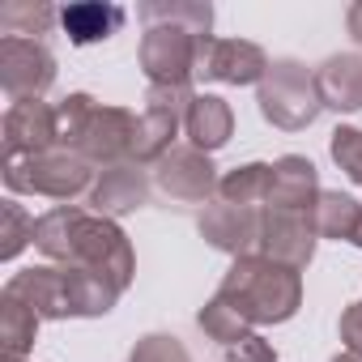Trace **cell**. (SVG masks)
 I'll return each instance as SVG.
<instances>
[{"label": "cell", "instance_id": "11", "mask_svg": "<svg viewBox=\"0 0 362 362\" xmlns=\"http://www.w3.org/2000/svg\"><path fill=\"white\" fill-rule=\"evenodd\" d=\"M201 235L218 247V252H230L235 260L239 256H256L260 252V235H264V209H239V205H209L201 214Z\"/></svg>", "mask_w": 362, "mask_h": 362}, {"label": "cell", "instance_id": "33", "mask_svg": "<svg viewBox=\"0 0 362 362\" xmlns=\"http://www.w3.org/2000/svg\"><path fill=\"white\" fill-rule=\"evenodd\" d=\"M226 362H277V349L264 341V337H243L239 345H230V354H226Z\"/></svg>", "mask_w": 362, "mask_h": 362}, {"label": "cell", "instance_id": "13", "mask_svg": "<svg viewBox=\"0 0 362 362\" xmlns=\"http://www.w3.org/2000/svg\"><path fill=\"white\" fill-rule=\"evenodd\" d=\"M149 201V175L141 170V162H119V166H107L98 170L94 188L86 197L90 214L98 218H119V214H132Z\"/></svg>", "mask_w": 362, "mask_h": 362}, {"label": "cell", "instance_id": "17", "mask_svg": "<svg viewBox=\"0 0 362 362\" xmlns=\"http://www.w3.org/2000/svg\"><path fill=\"white\" fill-rule=\"evenodd\" d=\"M320 103L332 111H362V60L358 56H328L315 69Z\"/></svg>", "mask_w": 362, "mask_h": 362}, {"label": "cell", "instance_id": "2", "mask_svg": "<svg viewBox=\"0 0 362 362\" xmlns=\"http://www.w3.org/2000/svg\"><path fill=\"white\" fill-rule=\"evenodd\" d=\"M256 103H260V115H264L273 128H281V132H298V128L315 124V115L324 111L320 90H315V73L303 69L298 60H277V64H269Z\"/></svg>", "mask_w": 362, "mask_h": 362}, {"label": "cell", "instance_id": "5", "mask_svg": "<svg viewBox=\"0 0 362 362\" xmlns=\"http://www.w3.org/2000/svg\"><path fill=\"white\" fill-rule=\"evenodd\" d=\"M205 35L184 26H149L141 39V69L149 86H188L197 77V52Z\"/></svg>", "mask_w": 362, "mask_h": 362}, {"label": "cell", "instance_id": "36", "mask_svg": "<svg viewBox=\"0 0 362 362\" xmlns=\"http://www.w3.org/2000/svg\"><path fill=\"white\" fill-rule=\"evenodd\" d=\"M354 247H362V218H358V230H354V239H349Z\"/></svg>", "mask_w": 362, "mask_h": 362}, {"label": "cell", "instance_id": "21", "mask_svg": "<svg viewBox=\"0 0 362 362\" xmlns=\"http://www.w3.org/2000/svg\"><path fill=\"white\" fill-rule=\"evenodd\" d=\"M307 218H311V226H315L320 239H354L362 205L354 197H345V192H320L315 205L307 209Z\"/></svg>", "mask_w": 362, "mask_h": 362}, {"label": "cell", "instance_id": "12", "mask_svg": "<svg viewBox=\"0 0 362 362\" xmlns=\"http://www.w3.org/2000/svg\"><path fill=\"white\" fill-rule=\"evenodd\" d=\"M315 226L307 214L290 209H264V235H260V256L286 264V269H307L315 256Z\"/></svg>", "mask_w": 362, "mask_h": 362}, {"label": "cell", "instance_id": "19", "mask_svg": "<svg viewBox=\"0 0 362 362\" xmlns=\"http://www.w3.org/2000/svg\"><path fill=\"white\" fill-rule=\"evenodd\" d=\"M64 277H69V311H73V315H86V320L107 315V311L115 307V298L124 294V290L111 286L107 277H98V273H90V269H77V264H64Z\"/></svg>", "mask_w": 362, "mask_h": 362}, {"label": "cell", "instance_id": "14", "mask_svg": "<svg viewBox=\"0 0 362 362\" xmlns=\"http://www.w3.org/2000/svg\"><path fill=\"white\" fill-rule=\"evenodd\" d=\"M5 294H13L18 303H26L39 320H64L73 315L69 311V277H64V264H39V269H26L18 277H9Z\"/></svg>", "mask_w": 362, "mask_h": 362}, {"label": "cell", "instance_id": "18", "mask_svg": "<svg viewBox=\"0 0 362 362\" xmlns=\"http://www.w3.org/2000/svg\"><path fill=\"white\" fill-rule=\"evenodd\" d=\"M60 26L64 35L77 43V47H90V43H107L119 26H124V9L119 5H69L60 9Z\"/></svg>", "mask_w": 362, "mask_h": 362}, {"label": "cell", "instance_id": "22", "mask_svg": "<svg viewBox=\"0 0 362 362\" xmlns=\"http://www.w3.org/2000/svg\"><path fill=\"white\" fill-rule=\"evenodd\" d=\"M81 214H86V209H77V205H56V209H47L43 218H35V247H39L47 260L69 264V252H73V226H77Z\"/></svg>", "mask_w": 362, "mask_h": 362}, {"label": "cell", "instance_id": "27", "mask_svg": "<svg viewBox=\"0 0 362 362\" xmlns=\"http://www.w3.org/2000/svg\"><path fill=\"white\" fill-rule=\"evenodd\" d=\"M141 18L149 26L166 22V26H184L192 35H209V22H214V9L209 5H145Z\"/></svg>", "mask_w": 362, "mask_h": 362}, {"label": "cell", "instance_id": "26", "mask_svg": "<svg viewBox=\"0 0 362 362\" xmlns=\"http://www.w3.org/2000/svg\"><path fill=\"white\" fill-rule=\"evenodd\" d=\"M197 324H201L214 341H222L226 349H230V345H239L243 337H252V324H247V320H243V311H239V307H230L226 298L205 303V307H201V315H197Z\"/></svg>", "mask_w": 362, "mask_h": 362}, {"label": "cell", "instance_id": "9", "mask_svg": "<svg viewBox=\"0 0 362 362\" xmlns=\"http://www.w3.org/2000/svg\"><path fill=\"white\" fill-rule=\"evenodd\" d=\"M269 73V60L256 43L247 39H214L205 35L201 39V52H197V77L201 81H222V86H256L264 81Z\"/></svg>", "mask_w": 362, "mask_h": 362}, {"label": "cell", "instance_id": "1", "mask_svg": "<svg viewBox=\"0 0 362 362\" xmlns=\"http://www.w3.org/2000/svg\"><path fill=\"white\" fill-rule=\"evenodd\" d=\"M218 298L243 311L247 324H281L298 311L303 303V281L298 269H286L269 256H239L230 273L218 286Z\"/></svg>", "mask_w": 362, "mask_h": 362}, {"label": "cell", "instance_id": "20", "mask_svg": "<svg viewBox=\"0 0 362 362\" xmlns=\"http://www.w3.org/2000/svg\"><path fill=\"white\" fill-rule=\"evenodd\" d=\"M269 188H273V166L247 162V166H235L230 175H222L218 197L239 209H260V205H269Z\"/></svg>", "mask_w": 362, "mask_h": 362}, {"label": "cell", "instance_id": "23", "mask_svg": "<svg viewBox=\"0 0 362 362\" xmlns=\"http://www.w3.org/2000/svg\"><path fill=\"white\" fill-rule=\"evenodd\" d=\"M184 124V115H175L166 107H145L141 128H136V162H158L175 149V132Z\"/></svg>", "mask_w": 362, "mask_h": 362}, {"label": "cell", "instance_id": "15", "mask_svg": "<svg viewBox=\"0 0 362 362\" xmlns=\"http://www.w3.org/2000/svg\"><path fill=\"white\" fill-rule=\"evenodd\" d=\"M320 197V179L315 166L298 153H286L273 162V188H269V209H290V214H307Z\"/></svg>", "mask_w": 362, "mask_h": 362}, {"label": "cell", "instance_id": "30", "mask_svg": "<svg viewBox=\"0 0 362 362\" xmlns=\"http://www.w3.org/2000/svg\"><path fill=\"white\" fill-rule=\"evenodd\" d=\"M128 362H192L188 349L179 345V337H166V332H149L132 345Z\"/></svg>", "mask_w": 362, "mask_h": 362}, {"label": "cell", "instance_id": "24", "mask_svg": "<svg viewBox=\"0 0 362 362\" xmlns=\"http://www.w3.org/2000/svg\"><path fill=\"white\" fill-rule=\"evenodd\" d=\"M35 332H39V315L26 303H18L13 294L0 298V341H5V358H22L35 345Z\"/></svg>", "mask_w": 362, "mask_h": 362}, {"label": "cell", "instance_id": "25", "mask_svg": "<svg viewBox=\"0 0 362 362\" xmlns=\"http://www.w3.org/2000/svg\"><path fill=\"white\" fill-rule=\"evenodd\" d=\"M60 13L43 0H9V5H0V30L5 39H30V35H47L52 22Z\"/></svg>", "mask_w": 362, "mask_h": 362}, {"label": "cell", "instance_id": "31", "mask_svg": "<svg viewBox=\"0 0 362 362\" xmlns=\"http://www.w3.org/2000/svg\"><path fill=\"white\" fill-rule=\"evenodd\" d=\"M332 162L362 188V132L358 128H337L332 132Z\"/></svg>", "mask_w": 362, "mask_h": 362}, {"label": "cell", "instance_id": "38", "mask_svg": "<svg viewBox=\"0 0 362 362\" xmlns=\"http://www.w3.org/2000/svg\"><path fill=\"white\" fill-rule=\"evenodd\" d=\"M5 362H26V358H5Z\"/></svg>", "mask_w": 362, "mask_h": 362}, {"label": "cell", "instance_id": "32", "mask_svg": "<svg viewBox=\"0 0 362 362\" xmlns=\"http://www.w3.org/2000/svg\"><path fill=\"white\" fill-rule=\"evenodd\" d=\"M145 107H166V111H175V115H188L192 90H188V86H149Z\"/></svg>", "mask_w": 362, "mask_h": 362}, {"label": "cell", "instance_id": "4", "mask_svg": "<svg viewBox=\"0 0 362 362\" xmlns=\"http://www.w3.org/2000/svg\"><path fill=\"white\" fill-rule=\"evenodd\" d=\"M69 264L90 269V273L107 277V281L119 286V290H128V281H132V273H136L128 235H124L111 218H98V214H81V218H77Z\"/></svg>", "mask_w": 362, "mask_h": 362}, {"label": "cell", "instance_id": "29", "mask_svg": "<svg viewBox=\"0 0 362 362\" xmlns=\"http://www.w3.org/2000/svg\"><path fill=\"white\" fill-rule=\"evenodd\" d=\"M94 107H98V103H94L90 94H69V98L56 107V128H60V141H64L69 149H73V141L81 136V128H86V119L94 115Z\"/></svg>", "mask_w": 362, "mask_h": 362}, {"label": "cell", "instance_id": "34", "mask_svg": "<svg viewBox=\"0 0 362 362\" xmlns=\"http://www.w3.org/2000/svg\"><path fill=\"white\" fill-rule=\"evenodd\" d=\"M341 341H345V354L362 358V303H349L341 311Z\"/></svg>", "mask_w": 362, "mask_h": 362}, {"label": "cell", "instance_id": "6", "mask_svg": "<svg viewBox=\"0 0 362 362\" xmlns=\"http://www.w3.org/2000/svg\"><path fill=\"white\" fill-rule=\"evenodd\" d=\"M136 128L141 119L124 107H94V115L86 119L81 136L73 141V153H81L90 166H119V162H136Z\"/></svg>", "mask_w": 362, "mask_h": 362}, {"label": "cell", "instance_id": "37", "mask_svg": "<svg viewBox=\"0 0 362 362\" xmlns=\"http://www.w3.org/2000/svg\"><path fill=\"white\" fill-rule=\"evenodd\" d=\"M332 362H362V358H354V354H341V358H332Z\"/></svg>", "mask_w": 362, "mask_h": 362}, {"label": "cell", "instance_id": "7", "mask_svg": "<svg viewBox=\"0 0 362 362\" xmlns=\"http://www.w3.org/2000/svg\"><path fill=\"white\" fill-rule=\"evenodd\" d=\"M56 81V56L39 39H0V86L13 103H35Z\"/></svg>", "mask_w": 362, "mask_h": 362}, {"label": "cell", "instance_id": "3", "mask_svg": "<svg viewBox=\"0 0 362 362\" xmlns=\"http://www.w3.org/2000/svg\"><path fill=\"white\" fill-rule=\"evenodd\" d=\"M5 184L13 192L26 197H47V201H73V197H90L94 188V170L81 153L73 149H47L39 158H22V162H5Z\"/></svg>", "mask_w": 362, "mask_h": 362}, {"label": "cell", "instance_id": "8", "mask_svg": "<svg viewBox=\"0 0 362 362\" xmlns=\"http://www.w3.org/2000/svg\"><path fill=\"white\" fill-rule=\"evenodd\" d=\"M153 184L162 197L179 201V205H201L218 192V170L209 162V153L192 149V145H175L166 158L153 162Z\"/></svg>", "mask_w": 362, "mask_h": 362}, {"label": "cell", "instance_id": "16", "mask_svg": "<svg viewBox=\"0 0 362 362\" xmlns=\"http://www.w3.org/2000/svg\"><path fill=\"white\" fill-rule=\"evenodd\" d=\"M184 132L192 136V149L201 153H214L230 141L235 132V115H230V103L218 98V94H197L188 115H184Z\"/></svg>", "mask_w": 362, "mask_h": 362}, {"label": "cell", "instance_id": "28", "mask_svg": "<svg viewBox=\"0 0 362 362\" xmlns=\"http://www.w3.org/2000/svg\"><path fill=\"white\" fill-rule=\"evenodd\" d=\"M0 222H5V230H0V256L5 260H18L26 243H35V218L18 205V201H5L0 205Z\"/></svg>", "mask_w": 362, "mask_h": 362}, {"label": "cell", "instance_id": "35", "mask_svg": "<svg viewBox=\"0 0 362 362\" xmlns=\"http://www.w3.org/2000/svg\"><path fill=\"white\" fill-rule=\"evenodd\" d=\"M345 22H349V35H354V43H358V47H362V5H354V9H349V18H345Z\"/></svg>", "mask_w": 362, "mask_h": 362}, {"label": "cell", "instance_id": "10", "mask_svg": "<svg viewBox=\"0 0 362 362\" xmlns=\"http://www.w3.org/2000/svg\"><path fill=\"white\" fill-rule=\"evenodd\" d=\"M60 128H56V107H47L43 98L35 103H13L5 111V162H22V158H39L47 149H56Z\"/></svg>", "mask_w": 362, "mask_h": 362}]
</instances>
